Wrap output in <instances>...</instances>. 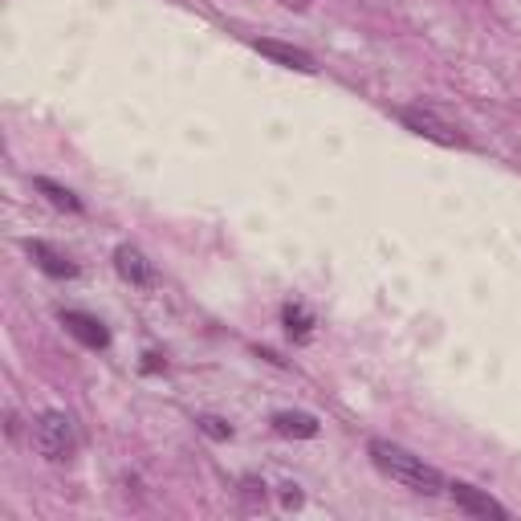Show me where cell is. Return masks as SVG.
I'll list each match as a JSON object with an SVG mask.
<instances>
[{
    "label": "cell",
    "instance_id": "obj_1",
    "mask_svg": "<svg viewBox=\"0 0 521 521\" xmlns=\"http://www.w3.org/2000/svg\"><path fill=\"white\" fill-rule=\"evenodd\" d=\"M367 452H371V460H375L379 473H387L391 481H399L403 489H412V493H420V497H436V493L448 489L444 477H440V469H432L424 456L399 448V444H391V440H379V436H375V440L367 444Z\"/></svg>",
    "mask_w": 521,
    "mask_h": 521
},
{
    "label": "cell",
    "instance_id": "obj_2",
    "mask_svg": "<svg viewBox=\"0 0 521 521\" xmlns=\"http://www.w3.org/2000/svg\"><path fill=\"white\" fill-rule=\"evenodd\" d=\"M33 444L45 460H70L74 456V420L66 412H41L37 424H33Z\"/></svg>",
    "mask_w": 521,
    "mask_h": 521
},
{
    "label": "cell",
    "instance_id": "obj_3",
    "mask_svg": "<svg viewBox=\"0 0 521 521\" xmlns=\"http://www.w3.org/2000/svg\"><path fill=\"white\" fill-rule=\"evenodd\" d=\"M399 123L408 131H416V135H424V139H432V143H440V147H469V135L460 131L456 123L440 119L432 106H403Z\"/></svg>",
    "mask_w": 521,
    "mask_h": 521
},
{
    "label": "cell",
    "instance_id": "obj_4",
    "mask_svg": "<svg viewBox=\"0 0 521 521\" xmlns=\"http://www.w3.org/2000/svg\"><path fill=\"white\" fill-rule=\"evenodd\" d=\"M448 493H452L456 509H465L469 517H497V521H509V509H505L501 501H493L489 493H481L477 485H465V481H452V485H448Z\"/></svg>",
    "mask_w": 521,
    "mask_h": 521
},
{
    "label": "cell",
    "instance_id": "obj_5",
    "mask_svg": "<svg viewBox=\"0 0 521 521\" xmlns=\"http://www.w3.org/2000/svg\"><path fill=\"white\" fill-rule=\"evenodd\" d=\"M62 326L82 342V346H90V351H106L110 346V330L94 318V314H82V310H66L62 314Z\"/></svg>",
    "mask_w": 521,
    "mask_h": 521
},
{
    "label": "cell",
    "instance_id": "obj_6",
    "mask_svg": "<svg viewBox=\"0 0 521 521\" xmlns=\"http://www.w3.org/2000/svg\"><path fill=\"white\" fill-rule=\"evenodd\" d=\"M253 49L265 53V57H273L277 66H289V70H302V74H314V70H318V66H314V57H310L306 49H298V45H285V41H269V37H261V41H253Z\"/></svg>",
    "mask_w": 521,
    "mask_h": 521
},
{
    "label": "cell",
    "instance_id": "obj_7",
    "mask_svg": "<svg viewBox=\"0 0 521 521\" xmlns=\"http://www.w3.org/2000/svg\"><path fill=\"white\" fill-rule=\"evenodd\" d=\"M114 269H119V277L131 281V285H151L155 281L151 261L135 245H119V249H114Z\"/></svg>",
    "mask_w": 521,
    "mask_h": 521
},
{
    "label": "cell",
    "instance_id": "obj_8",
    "mask_svg": "<svg viewBox=\"0 0 521 521\" xmlns=\"http://www.w3.org/2000/svg\"><path fill=\"white\" fill-rule=\"evenodd\" d=\"M29 257H33L37 269L49 273V277H74V273H78V265H74L66 253H57V249L45 245V241H29Z\"/></svg>",
    "mask_w": 521,
    "mask_h": 521
},
{
    "label": "cell",
    "instance_id": "obj_9",
    "mask_svg": "<svg viewBox=\"0 0 521 521\" xmlns=\"http://www.w3.org/2000/svg\"><path fill=\"white\" fill-rule=\"evenodd\" d=\"M273 432L277 436H294V440H310V436H318V420L306 416V412H277Z\"/></svg>",
    "mask_w": 521,
    "mask_h": 521
},
{
    "label": "cell",
    "instance_id": "obj_10",
    "mask_svg": "<svg viewBox=\"0 0 521 521\" xmlns=\"http://www.w3.org/2000/svg\"><path fill=\"white\" fill-rule=\"evenodd\" d=\"M281 322H285V330H289V338H310V326H314V318H310V310L306 306H298V302H285L281 306Z\"/></svg>",
    "mask_w": 521,
    "mask_h": 521
},
{
    "label": "cell",
    "instance_id": "obj_11",
    "mask_svg": "<svg viewBox=\"0 0 521 521\" xmlns=\"http://www.w3.org/2000/svg\"><path fill=\"white\" fill-rule=\"evenodd\" d=\"M37 192H41V196H45V200H49L53 208H62V212H82V200H78V196H74L70 188L53 184V180H45V176L37 180Z\"/></svg>",
    "mask_w": 521,
    "mask_h": 521
},
{
    "label": "cell",
    "instance_id": "obj_12",
    "mask_svg": "<svg viewBox=\"0 0 521 521\" xmlns=\"http://www.w3.org/2000/svg\"><path fill=\"white\" fill-rule=\"evenodd\" d=\"M196 424H200V432H208L212 440H228V436H233V428H228L224 420H216V416H200Z\"/></svg>",
    "mask_w": 521,
    "mask_h": 521
},
{
    "label": "cell",
    "instance_id": "obj_13",
    "mask_svg": "<svg viewBox=\"0 0 521 521\" xmlns=\"http://www.w3.org/2000/svg\"><path fill=\"white\" fill-rule=\"evenodd\" d=\"M285 505H302V493H298V485H285Z\"/></svg>",
    "mask_w": 521,
    "mask_h": 521
},
{
    "label": "cell",
    "instance_id": "obj_14",
    "mask_svg": "<svg viewBox=\"0 0 521 521\" xmlns=\"http://www.w3.org/2000/svg\"><path fill=\"white\" fill-rule=\"evenodd\" d=\"M143 359H147V363H143V371H159V367H163V363H159V355H143Z\"/></svg>",
    "mask_w": 521,
    "mask_h": 521
},
{
    "label": "cell",
    "instance_id": "obj_15",
    "mask_svg": "<svg viewBox=\"0 0 521 521\" xmlns=\"http://www.w3.org/2000/svg\"><path fill=\"white\" fill-rule=\"evenodd\" d=\"M281 5H289V9H306L310 0H281Z\"/></svg>",
    "mask_w": 521,
    "mask_h": 521
}]
</instances>
